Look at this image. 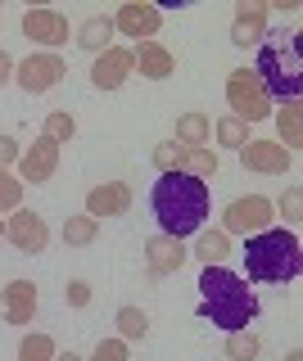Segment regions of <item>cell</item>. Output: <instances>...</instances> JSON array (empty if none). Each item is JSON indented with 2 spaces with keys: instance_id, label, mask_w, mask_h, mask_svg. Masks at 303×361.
<instances>
[{
  "instance_id": "44dd1931",
  "label": "cell",
  "mask_w": 303,
  "mask_h": 361,
  "mask_svg": "<svg viewBox=\"0 0 303 361\" xmlns=\"http://www.w3.org/2000/svg\"><path fill=\"white\" fill-rule=\"evenodd\" d=\"M190 257H199L204 267H227V257H231V235H222V231H199L195 253H190Z\"/></svg>"
},
{
  "instance_id": "8fae6325",
  "label": "cell",
  "mask_w": 303,
  "mask_h": 361,
  "mask_svg": "<svg viewBox=\"0 0 303 361\" xmlns=\"http://www.w3.org/2000/svg\"><path fill=\"white\" fill-rule=\"evenodd\" d=\"M59 172V145L50 140V135H37V140L28 145L23 154H18V180H32V185H41V180H50Z\"/></svg>"
},
{
  "instance_id": "484cf974",
  "label": "cell",
  "mask_w": 303,
  "mask_h": 361,
  "mask_svg": "<svg viewBox=\"0 0 303 361\" xmlns=\"http://www.w3.org/2000/svg\"><path fill=\"white\" fill-rule=\"evenodd\" d=\"M213 135H218V145H227V149L240 154L244 145H249V122H240V118H231V113H227V118L213 122Z\"/></svg>"
},
{
  "instance_id": "e575fe53",
  "label": "cell",
  "mask_w": 303,
  "mask_h": 361,
  "mask_svg": "<svg viewBox=\"0 0 303 361\" xmlns=\"http://www.w3.org/2000/svg\"><path fill=\"white\" fill-rule=\"evenodd\" d=\"M18 154H23V145L14 135H0V167H18Z\"/></svg>"
},
{
  "instance_id": "ba28073f",
  "label": "cell",
  "mask_w": 303,
  "mask_h": 361,
  "mask_svg": "<svg viewBox=\"0 0 303 361\" xmlns=\"http://www.w3.org/2000/svg\"><path fill=\"white\" fill-rule=\"evenodd\" d=\"M5 240L18 248V253H46V244H50V226L41 212H32V208H14L5 217Z\"/></svg>"
},
{
  "instance_id": "9a60e30c",
  "label": "cell",
  "mask_w": 303,
  "mask_h": 361,
  "mask_svg": "<svg viewBox=\"0 0 303 361\" xmlns=\"http://www.w3.org/2000/svg\"><path fill=\"white\" fill-rule=\"evenodd\" d=\"M131 73L150 77V82H167V77L177 73V59H172V50H167V45L141 41V45H131Z\"/></svg>"
},
{
  "instance_id": "836d02e7",
  "label": "cell",
  "mask_w": 303,
  "mask_h": 361,
  "mask_svg": "<svg viewBox=\"0 0 303 361\" xmlns=\"http://www.w3.org/2000/svg\"><path fill=\"white\" fill-rule=\"evenodd\" d=\"M64 302H69V307H86V302H91V285H86V280H69V285H64Z\"/></svg>"
},
{
  "instance_id": "3957f363",
  "label": "cell",
  "mask_w": 303,
  "mask_h": 361,
  "mask_svg": "<svg viewBox=\"0 0 303 361\" xmlns=\"http://www.w3.org/2000/svg\"><path fill=\"white\" fill-rule=\"evenodd\" d=\"M244 280L249 285H290L303 271V244L285 226H267L244 240Z\"/></svg>"
},
{
  "instance_id": "83f0119b",
  "label": "cell",
  "mask_w": 303,
  "mask_h": 361,
  "mask_svg": "<svg viewBox=\"0 0 303 361\" xmlns=\"http://www.w3.org/2000/svg\"><path fill=\"white\" fill-rule=\"evenodd\" d=\"M54 338L50 334H23V343H18V361H54Z\"/></svg>"
},
{
  "instance_id": "7c38bea8",
  "label": "cell",
  "mask_w": 303,
  "mask_h": 361,
  "mask_svg": "<svg viewBox=\"0 0 303 361\" xmlns=\"http://www.w3.org/2000/svg\"><path fill=\"white\" fill-rule=\"evenodd\" d=\"M267 9L263 0H240L235 5V18H231V41L240 45V50H249V45H263L267 37Z\"/></svg>"
},
{
  "instance_id": "cb8c5ba5",
  "label": "cell",
  "mask_w": 303,
  "mask_h": 361,
  "mask_svg": "<svg viewBox=\"0 0 303 361\" xmlns=\"http://www.w3.org/2000/svg\"><path fill=\"white\" fill-rule=\"evenodd\" d=\"M100 240V221L86 217V212H77V217H64V244L69 248H86Z\"/></svg>"
},
{
  "instance_id": "74e56055",
  "label": "cell",
  "mask_w": 303,
  "mask_h": 361,
  "mask_svg": "<svg viewBox=\"0 0 303 361\" xmlns=\"http://www.w3.org/2000/svg\"><path fill=\"white\" fill-rule=\"evenodd\" d=\"M285 361H303V353H299V348H295V353H290V357H285Z\"/></svg>"
},
{
  "instance_id": "603a6c76",
  "label": "cell",
  "mask_w": 303,
  "mask_h": 361,
  "mask_svg": "<svg viewBox=\"0 0 303 361\" xmlns=\"http://www.w3.org/2000/svg\"><path fill=\"white\" fill-rule=\"evenodd\" d=\"M182 172L186 176H195V180H208L218 176V149H213V145H199V149H186L182 154Z\"/></svg>"
},
{
  "instance_id": "5b68a950",
  "label": "cell",
  "mask_w": 303,
  "mask_h": 361,
  "mask_svg": "<svg viewBox=\"0 0 303 361\" xmlns=\"http://www.w3.org/2000/svg\"><path fill=\"white\" fill-rule=\"evenodd\" d=\"M227 104H231V118H240V122H267L272 118V99H267L263 82L254 77V68H235L227 77Z\"/></svg>"
},
{
  "instance_id": "d6986e66",
  "label": "cell",
  "mask_w": 303,
  "mask_h": 361,
  "mask_svg": "<svg viewBox=\"0 0 303 361\" xmlns=\"http://www.w3.org/2000/svg\"><path fill=\"white\" fill-rule=\"evenodd\" d=\"M114 37H118V32H114V18H109V14H91L82 27L73 32V41L82 45V50H91V54H105L109 45H114Z\"/></svg>"
},
{
  "instance_id": "4fadbf2b",
  "label": "cell",
  "mask_w": 303,
  "mask_h": 361,
  "mask_svg": "<svg viewBox=\"0 0 303 361\" xmlns=\"http://www.w3.org/2000/svg\"><path fill=\"white\" fill-rule=\"evenodd\" d=\"M186 257H190V248L182 240H172V235H154V240H145V267H150V280L182 271Z\"/></svg>"
},
{
  "instance_id": "d590c367",
  "label": "cell",
  "mask_w": 303,
  "mask_h": 361,
  "mask_svg": "<svg viewBox=\"0 0 303 361\" xmlns=\"http://www.w3.org/2000/svg\"><path fill=\"white\" fill-rule=\"evenodd\" d=\"M5 82H14V59L0 50V86H5Z\"/></svg>"
},
{
  "instance_id": "d4e9b609",
  "label": "cell",
  "mask_w": 303,
  "mask_h": 361,
  "mask_svg": "<svg viewBox=\"0 0 303 361\" xmlns=\"http://www.w3.org/2000/svg\"><path fill=\"white\" fill-rule=\"evenodd\" d=\"M114 325H118V338H122V343H141V338L150 334V316H145L141 307H118Z\"/></svg>"
},
{
  "instance_id": "ac0fdd59",
  "label": "cell",
  "mask_w": 303,
  "mask_h": 361,
  "mask_svg": "<svg viewBox=\"0 0 303 361\" xmlns=\"http://www.w3.org/2000/svg\"><path fill=\"white\" fill-rule=\"evenodd\" d=\"M0 312H5L9 325H32V316H37V285L32 280H9L0 289Z\"/></svg>"
},
{
  "instance_id": "5bb4252c",
  "label": "cell",
  "mask_w": 303,
  "mask_h": 361,
  "mask_svg": "<svg viewBox=\"0 0 303 361\" xmlns=\"http://www.w3.org/2000/svg\"><path fill=\"white\" fill-rule=\"evenodd\" d=\"M127 77H131V50L127 45H109L105 54H95V68H91L95 90H118V86H127Z\"/></svg>"
},
{
  "instance_id": "6da1fadb",
  "label": "cell",
  "mask_w": 303,
  "mask_h": 361,
  "mask_svg": "<svg viewBox=\"0 0 303 361\" xmlns=\"http://www.w3.org/2000/svg\"><path fill=\"white\" fill-rule=\"evenodd\" d=\"M208 185L186 172H163L150 190V208L159 217V235H172V240H186V235L204 231L208 217Z\"/></svg>"
},
{
  "instance_id": "277c9868",
  "label": "cell",
  "mask_w": 303,
  "mask_h": 361,
  "mask_svg": "<svg viewBox=\"0 0 303 361\" xmlns=\"http://www.w3.org/2000/svg\"><path fill=\"white\" fill-rule=\"evenodd\" d=\"M254 77L263 82L267 99H285V104H295V99L303 95L299 41H295V37H272V32H267V37H263V45H258Z\"/></svg>"
},
{
  "instance_id": "f1b7e54d",
  "label": "cell",
  "mask_w": 303,
  "mask_h": 361,
  "mask_svg": "<svg viewBox=\"0 0 303 361\" xmlns=\"http://www.w3.org/2000/svg\"><path fill=\"white\" fill-rule=\"evenodd\" d=\"M41 135H50L54 145H69L73 135H77V118L73 113H64V109H54V113H46V131Z\"/></svg>"
},
{
  "instance_id": "4dcf8cb0",
  "label": "cell",
  "mask_w": 303,
  "mask_h": 361,
  "mask_svg": "<svg viewBox=\"0 0 303 361\" xmlns=\"http://www.w3.org/2000/svg\"><path fill=\"white\" fill-rule=\"evenodd\" d=\"M182 154H186V145H177V140L154 145V167H159V176L163 172H182Z\"/></svg>"
},
{
  "instance_id": "f546056e",
  "label": "cell",
  "mask_w": 303,
  "mask_h": 361,
  "mask_svg": "<svg viewBox=\"0 0 303 361\" xmlns=\"http://www.w3.org/2000/svg\"><path fill=\"white\" fill-rule=\"evenodd\" d=\"M23 208V180H18L9 167H0V212Z\"/></svg>"
},
{
  "instance_id": "30bf717a",
  "label": "cell",
  "mask_w": 303,
  "mask_h": 361,
  "mask_svg": "<svg viewBox=\"0 0 303 361\" xmlns=\"http://www.w3.org/2000/svg\"><path fill=\"white\" fill-rule=\"evenodd\" d=\"M23 37L32 45H41V50H59V45H69V18L59 14V9H28L23 14Z\"/></svg>"
},
{
  "instance_id": "7a4b0ae2",
  "label": "cell",
  "mask_w": 303,
  "mask_h": 361,
  "mask_svg": "<svg viewBox=\"0 0 303 361\" xmlns=\"http://www.w3.org/2000/svg\"><path fill=\"white\" fill-rule=\"evenodd\" d=\"M199 316L213 321L222 334L249 330L258 316V293L249 289V280L235 276L227 267H204L199 276Z\"/></svg>"
},
{
  "instance_id": "52a82bcc",
  "label": "cell",
  "mask_w": 303,
  "mask_h": 361,
  "mask_svg": "<svg viewBox=\"0 0 303 361\" xmlns=\"http://www.w3.org/2000/svg\"><path fill=\"white\" fill-rule=\"evenodd\" d=\"M64 73H69V63L59 59V54H50V50H37V54H28L23 63H14V82L28 90V95H46V90H54L64 82Z\"/></svg>"
},
{
  "instance_id": "e0dca14e",
  "label": "cell",
  "mask_w": 303,
  "mask_h": 361,
  "mask_svg": "<svg viewBox=\"0 0 303 361\" xmlns=\"http://www.w3.org/2000/svg\"><path fill=\"white\" fill-rule=\"evenodd\" d=\"M131 208V185L127 180H105V185H95L91 195H86V217H122V212Z\"/></svg>"
},
{
  "instance_id": "8d00e7d4",
  "label": "cell",
  "mask_w": 303,
  "mask_h": 361,
  "mask_svg": "<svg viewBox=\"0 0 303 361\" xmlns=\"http://www.w3.org/2000/svg\"><path fill=\"white\" fill-rule=\"evenodd\" d=\"M54 361H82V357H77L73 348H69V353H54Z\"/></svg>"
},
{
  "instance_id": "7402d4cb",
  "label": "cell",
  "mask_w": 303,
  "mask_h": 361,
  "mask_svg": "<svg viewBox=\"0 0 303 361\" xmlns=\"http://www.w3.org/2000/svg\"><path fill=\"white\" fill-rule=\"evenodd\" d=\"M276 131H280V140H276L280 149H285V154H299V145H303V109H299V99L276 113Z\"/></svg>"
},
{
  "instance_id": "9c48e42d",
  "label": "cell",
  "mask_w": 303,
  "mask_h": 361,
  "mask_svg": "<svg viewBox=\"0 0 303 361\" xmlns=\"http://www.w3.org/2000/svg\"><path fill=\"white\" fill-rule=\"evenodd\" d=\"M163 27V9L159 5H145V0H127V5L114 14V32L118 37H131V41H154Z\"/></svg>"
},
{
  "instance_id": "4316f807",
  "label": "cell",
  "mask_w": 303,
  "mask_h": 361,
  "mask_svg": "<svg viewBox=\"0 0 303 361\" xmlns=\"http://www.w3.org/2000/svg\"><path fill=\"white\" fill-rule=\"evenodd\" d=\"M258 348H263V338H258L254 330H235V334H227V361H254Z\"/></svg>"
},
{
  "instance_id": "f35d334b",
  "label": "cell",
  "mask_w": 303,
  "mask_h": 361,
  "mask_svg": "<svg viewBox=\"0 0 303 361\" xmlns=\"http://www.w3.org/2000/svg\"><path fill=\"white\" fill-rule=\"evenodd\" d=\"M0 240H5V217H0Z\"/></svg>"
},
{
  "instance_id": "d6a6232c",
  "label": "cell",
  "mask_w": 303,
  "mask_h": 361,
  "mask_svg": "<svg viewBox=\"0 0 303 361\" xmlns=\"http://www.w3.org/2000/svg\"><path fill=\"white\" fill-rule=\"evenodd\" d=\"M91 361H131V353H127V343H122V338H100Z\"/></svg>"
},
{
  "instance_id": "2e32d148",
  "label": "cell",
  "mask_w": 303,
  "mask_h": 361,
  "mask_svg": "<svg viewBox=\"0 0 303 361\" xmlns=\"http://www.w3.org/2000/svg\"><path fill=\"white\" fill-rule=\"evenodd\" d=\"M240 163L249 172H263V176H285V167L295 163V154H285L276 140H249L240 149Z\"/></svg>"
},
{
  "instance_id": "1f68e13d",
  "label": "cell",
  "mask_w": 303,
  "mask_h": 361,
  "mask_svg": "<svg viewBox=\"0 0 303 361\" xmlns=\"http://www.w3.org/2000/svg\"><path fill=\"white\" fill-rule=\"evenodd\" d=\"M272 208H276V212H280V217H285L290 226H295V221L303 217V190H299V185H290L285 195H280V203H272Z\"/></svg>"
},
{
  "instance_id": "8992f818",
  "label": "cell",
  "mask_w": 303,
  "mask_h": 361,
  "mask_svg": "<svg viewBox=\"0 0 303 361\" xmlns=\"http://www.w3.org/2000/svg\"><path fill=\"white\" fill-rule=\"evenodd\" d=\"M276 221V208H272V199H263V195H249V199H231L227 208H222V235H258V231H267V226Z\"/></svg>"
},
{
  "instance_id": "ffe728a7",
  "label": "cell",
  "mask_w": 303,
  "mask_h": 361,
  "mask_svg": "<svg viewBox=\"0 0 303 361\" xmlns=\"http://www.w3.org/2000/svg\"><path fill=\"white\" fill-rule=\"evenodd\" d=\"M213 140V118L199 109H190L177 118V145H186V149H199V145Z\"/></svg>"
}]
</instances>
